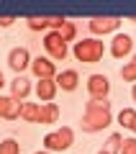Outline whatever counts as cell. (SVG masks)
Listing matches in <instances>:
<instances>
[{"label":"cell","instance_id":"6da1fadb","mask_svg":"<svg viewBox=\"0 0 136 154\" xmlns=\"http://www.w3.org/2000/svg\"><path fill=\"white\" fill-rule=\"evenodd\" d=\"M72 54H75V59L82 62V64H98V62L103 59V54H105V44L100 38L90 36V38H82V41H75Z\"/></svg>","mask_w":136,"mask_h":154},{"label":"cell","instance_id":"7a4b0ae2","mask_svg":"<svg viewBox=\"0 0 136 154\" xmlns=\"http://www.w3.org/2000/svg\"><path fill=\"white\" fill-rule=\"evenodd\" d=\"M113 123V116H110V108H87L85 105V113H82V131L85 134H98L103 128H108Z\"/></svg>","mask_w":136,"mask_h":154},{"label":"cell","instance_id":"3957f363","mask_svg":"<svg viewBox=\"0 0 136 154\" xmlns=\"http://www.w3.org/2000/svg\"><path fill=\"white\" fill-rule=\"evenodd\" d=\"M75 144V131H72L70 126H62V128H54V131H49L46 136H44V152H67V149Z\"/></svg>","mask_w":136,"mask_h":154},{"label":"cell","instance_id":"277c9868","mask_svg":"<svg viewBox=\"0 0 136 154\" xmlns=\"http://www.w3.org/2000/svg\"><path fill=\"white\" fill-rule=\"evenodd\" d=\"M44 49H46V57H49L51 62H64L67 54H70V44H67L57 31L44 33Z\"/></svg>","mask_w":136,"mask_h":154},{"label":"cell","instance_id":"5b68a950","mask_svg":"<svg viewBox=\"0 0 136 154\" xmlns=\"http://www.w3.org/2000/svg\"><path fill=\"white\" fill-rule=\"evenodd\" d=\"M121 21H123V18H118V16H95V18H90L87 28H90L95 36H105V33H116L118 31Z\"/></svg>","mask_w":136,"mask_h":154},{"label":"cell","instance_id":"8992f818","mask_svg":"<svg viewBox=\"0 0 136 154\" xmlns=\"http://www.w3.org/2000/svg\"><path fill=\"white\" fill-rule=\"evenodd\" d=\"M67 18L64 16H28L26 18V26L31 28V31H57V28L64 23Z\"/></svg>","mask_w":136,"mask_h":154},{"label":"cell","instance_id":"52a82bcc","mask_svg":"<svg viewBox=\"0 0 136 154\" xmlns=\"http://www.w3.org/2000/svg\"><path fill=\"white\" fill-rule=\"evenodd\" d=\"M87 93H90V100H108L110 80L105 75H90L87 77Z\"/></svg>","mask_w":136,"mask_h":154},{"label":"cell","instance_id":"ba28073f","mask_svg":"<svg viewBox=\"0 0 136 154\" xmlns=\"http://www.w3.org/2000/svg\"><path fill=\"white\" fill-rule=\"evenodd\" d=\"M8 67L16 75H23L26 69H31V54H28L26 46H16V49L8 51Z\"/></svg>","mask_w":136,"mask_h":154},{"label":"cell","instance_id":"9c48e42d","mask_svg":"<svg viewBox=\"0 0 136 154\" xmlns=\"http://www.w3.org/2000/svg\"><path fill=\"white\" fill-rule=\"evenodd\" d=\"M31 72L36 75V80H54L57 77V64L49 57H36V59H31Z\"/></svg>","mask_w":136,"mask_h":154},{"label":"cell","instance_id":"30bf717a","mask_svg":"<svg viewBox=\"0 0 136 154\" xmlns=\"http://www.w3.org/2000/svg\"><path fill=\"white\" fill-rule=\"evenodd\" d=\"M8 85H11V98H13V100H18V103H23V100L31 95V90H33L31 80H28L26 75H16Z\"/></svg>","mask_w":136,"mask_h":154},{"label":"cell","instance_id":"8fae6325","mask_svg":"<svg viewBox=\"0 0 136 154\" xmlns=\"http://www.w3.org/2000/svg\"><path fill=\"white\" fill-rule=\"evenodd\" d=\"M131 51H134V38H131L128 33H116L113 41H110V54H113L116 59H126Z\"/></svg>","mask_w":136,"mask_h":154},{"label":"cell","instance_id":"7c38bea8","mask_svg":"<svg viewBox=\"0 0 136 154\" xmlns=\"http://www.w3.org/2000/svg\"><path fill=\"white\" fill-rule=\"evenodd\" d=\"M21 110H23V103L13 100L11 95H0V118L18 121V118H21Z\"/></svg>","mask_w":136,"mask_h":154},{"label":"cell","instance_id":"4fadbf2b","mask_svg":"<svg viewBox=\"0 0 136 154\" xmlns=\"http://www.w3.org/2000/svg\"><path fill=\"white\" fill-rule=\"evenodd\" d=\"M54 82H57L59 90L72 93V90H77V85H80V75H77V69H62V72H57Z\"/></svg>","mask_w":136,"mask_h":154},{"label":"cell","instance_id":"5bb4252c","mask_svg":"<svg viewBox=\"0 0 136 154\" xmlns=\"http://www.w3.org/2000/svg\"><path fill=\"white\" fill-rule=\"evenodd\" d=\"M33 90H36V95H39L41 103H51V100L57 98V90H59V88H57L54 80H39Z\"/></svg>","mask_w":136,"mask_h":154},{"label":"cell","instance_id":"9a60e30c","mask_svg":"<svg viewBox=\"0 0 136 154\" xmlns=\"http://www.w3.org/2000/svg\"><path fill=\"white\" fill-rule=\"evenodd\" d=\"M21 118L28 121V123H39L41 121V103H23Z\"/></svg>","mask_w":136,"mask_h":154},{"label":"cell","instance_id":"2e32d148","mask_svg":"<svg viewBox=\"0 0 136 154\" xmlns=\"http://www.w3.org/2000/svg\"><path fill=\"white\" fill-rule=\"evenodd\" d=\"M57 121H59L57 103H41V121L39 123H57Z\"/></svg>","mask_w":136,"mask_h":154},{"label":"cell","instance_id":"e0dca14e","mask_svg":"<svg viewBox=\"0 0 136 154\" xmlns=\"http://www.w3.org/2000/svg\"><path fill=\"white\" fill-rule=\"evenodd\" d=\"M57 33H59V36L67 41V44H70V41H75V38H77V26H75L72 21H64L59 28H57Z\"/></svg>","mask_w":136,"mask_h":154},{"label":"cell","instance_id":"ac0fdd59","mask_svg":"<svg viewBox=\"0 0 136 154\" xmlns=\"http://www.w3.org/2000/svg\"><path fill=\"white\" fill-rule=\"evenodd\" d=\"M136 123V110L134 108H123L118 113V126H123V128H131Z\"/></svg>","mask_w":136,"mask_h":154},{"label":"cell","instance_id":"d6986e66","mask_svg":"<svg viewBox=\"0 0 136 154\" xmlns=\"http://www.w3.org/2000/svg\"><path fill=\"white\" fill-rule=\"evenodd\" d=\"M121 77H123L126 82H134V85H136V54L131 57V62H128V64H123V67H121Z\"/></svg>","mask_w":136,"mask_h":154},{"label":"cell","instance_id":"ffe728a7","mask_svg":"<svg viewBox=\"0 0 136 154\" xmlns=\"http://www.w3.org/2000/svg\"><path fill=\"white\" fill-rule=\"evenodd\" d=\"M121 144H123V136H121L118 131L110 134L108 141H105V152H108V154H118V152H121Z\"/></svg>","mask_w":136,"mask_h":154},{"label":"cell","instance_id":"44dd1931","mask_svg":"<svg viewBox=\"0 0 136 154\" xmlns=\"http://www.w3.org/2000/svg\"><path fill=\"white\" fill-rule=\"evenodd\" d=\"M0 154H21V144L16 139H3L0 141Z\"/></svg>","mask_w":136,"mask_h":154},{"label":"cell","instance_id":"7402d4cb","mask_svg":"<svg viewBox=\"0 0 136 154\" xmlns=\"http://www.w3.org/2000/svg\"><path fill=\"white\" fill-rule=\"evenodd\" d=\"M118 154H136V136L123 139V144H121V152H118Z\"/></svg>","mask_w":136,"mask_h":154},{"label":"cell","instance_id":"603a6c76","mask_svg":"<svg viewBox=\"0 0 136 154\" xmlns=\"http://www.w3.org/2000/svg\"><path fill=\"white\" fill-rule=\"evenodd\" d=\"M16 21H18L16 16H0V28H11Z\"/></svg>","mask_w":136,"mask_h":154},{"label":"cell","instance_id":"cb8c5ba5","mask_svg":"<svg viewBox=\"0 0 136 154\" xmlns=\"http://www.w3.org/2000/svg\"><path fill=\"white\" fill-rule=\"evenodd\" d=\"M87 108H110V100H87Z\"/></svg>","mask_w":136,"mask_h":154},{"label":"cell","instance_id":"d4e9b609","mask_svg":"<svg viewBox=\"0 0 136 154\" xmlns=\"http://www.w3.org/2000/svg\"><path fill=\"white\" fill-rule=\"evenodd\" d=\"M5 85H8V82H5V77H3V69H0V90L5 88Z\"/></svg>","mask_w":136,"mask_h":154},{"label":"cell","instance_id":"484cf974","mask_svg":"<svg viewBox=\"0 0 136 154\" xmlns=\"http://www.w3.org/2000/svg\"><path fill=\"white\" fill-rule=\"evenodd\" d=\"M131 98L136 100V85H134V88H131Z\"/></svg>","mask_w":136,"mask_h":154},{"label":"cell","instance_id":"4316f807","mask_svg":"<svg viewBox=\"0 0 136 154\" xmlns=\"http://www.w3.org/2000/svg\"><path fill=\"white\" fill-rule=\"evenodd\" d=\"M33 154H49V152H44V149H41V152H33Z\"/></svg>","mask_w":136,"mask_h":154},{"label":"cell","instance_id":"83f0119b","mask_svg":"<svg viewBox=\"0 0 136 154\" xmlns=\"http://www.w3.org/2000/svg\"><path fill=\"white\" fill-rule=\"evenodd\" d=\"M131 131H134V134H136V123H134V126H131Z\"/></svg>","mask_w":136,"mask_h":154},{"label":"cell","instance_id":"f1b7e54d","mask_svg":"<svg viewBox=\"0 0 136 154\" xmlns=\"http://www.w3.org/2000/svg\"><path fill=\"white\" fill-rule=\"evenodd\" d=\"M98 154H108V152H105V149H100V152H98Z\"/></svg>","mask_w":136,"mask_h":154}]
</instances>
